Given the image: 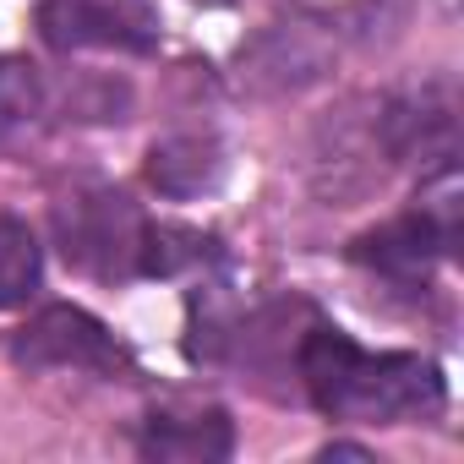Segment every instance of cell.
<instances>
[{
	"label": "cell",
	"instance_id": "cell-3",
	"mask_svg": "<svg viewBox=\"0 0 464 464\" xmlns=\"http://www.w3.org/2000/svg\"><path fill=\"white\" fill-rule=\"evenodd\" d=\"M339 61V34L317 12H285L263 23L241 50H236V82L252 99H290L323 82Z\"/></svg>",
	"mask_w": 464,
	"mask_h": 464
},
{
	"label": "cell",
	"instance_id": "cell-2",
	"mask_svg": "<svg viewBox=\"0 0 464 464\" xmlns=\"http://www.w3.org/2000/svg\"><path fill=\"white\" fill-rule=\"evenodd\" d=\"M55 246L66 268L99 279V285H126L142 279V246H148V213L121 191V186H77L55 202Z\"/></svg>",
	"mask_w": 464,
	"mask_h": 464
},
{
	"label": "cell",
	"instance_id": "cell-4",
	"mask_svg": "<svg viewBox=\"0 0 464 464\" xmlns=\"http://www.w3.org/2000/svg\"><path fill=\"white\" fill-rule=\"evenodd\" d=\"M12 361L23 372H88L110 382L137 377V355L82 306H44L12 334Z\"/></svg>",
	"mask_w": 464,
	"mask_h": 464
},
{
	"label": "cell",
	"instance_id": "cell-9",
	"mask_svg": "<svg viewBox=\"0 0 464 464\" xmlns=\"http://www.w3.org/2000/svg\"><path fill=\"white\" fill-rule=\"evenodd\" d=\"M218 175H224V148L208 131H169L148 148V180L169 202H191L213 191Z\"/></svg>",
	"mask_w": 464,
	"mask_h": 464
},
{
	"label": "cell",
	"instance_id": "cell-7",
	"mask_svg": "<svg viewBox=\"0 0 464 464\" xmlns=\"http://www.w3.org/2000/svg\"><path fill=\"white\" fill-rule=\"evenodd\" d=\"M350 257H355L372 279H382V285H393V290H426V285H431V268H437L442 257H453V252L442 246V236L431 229V218H426L420 208H410V213H399V218L366 229V236L350 246Z\"/></svg>",
	"mask_w": 464,
	"mask_h": 464
},
{
	"label": "cell",
	"instance_id": "cell-5",
	"mask_svg": "<svg viewBox=\"0 0 464 464\" xmlns=\"http://www.w3.org/2000/svg\"><path fill=\"white\" fill-rule=\"evenodd\" d=\"M39 28L55 50H126L148 55L159 44V17L142 0H44Z\"/></svg>",
	"mask_w": 464,
	"mask_h": 464
},
{
	"label": "cell",
	"instance_id": "cell-12",
	"mask_svg": "<svg viewBox=\"0 0 464 464\" xmlns=\"http://www.w3.org/2000/svg\"><path fill=\"white\" fill-rule=\"evenodd\" d=\"M44 115V77L23 55H0V137H12Z\"/></svg>",
	"mask_w": 464,
	"mask_h": 464
},
{
	"label": "cell",
	"instance_id": "cell-13",
	"mask_svg": "<svg viewBox=\"0 0 464 464\" xmlns=\"http://www.w3.org/2000/svg\"><path fill=\"white\" fill-rule=\"evenodd\" d=\"M323 459H372V453H366L361 442H328V448H323Z\"/></svg>",
	"mask_w": 464,
	"mask_h": 464
},
{
	"label": "cell",
	"instance_id": "cell-8",
	"mask_svg": "<svg viewBox=\"0 0 464 464\" xmlns=\"http://www.w3.org/2000/svg\"><path fill=\"white\" fill-rule=\"evenodd\" d=\"M137 453L164 459V464H218V459L236 453V420L218 404H208V410H153L142 420Z\"/></svg>",
	"mask_w": 464,
	"mask_h": 464
},
{
	"label": "cell",
	"instance_id": "cell-1",
	"mask_svg": "<svg viewBox=\"0 0 464 464\" xmlns=\"http://www.w3.org/2000/svg\"><path fill=\"white\" fill-rule=\"evenodd\" d=\"M301 393L328 420H361V426H410L437 420L448 410V382L437 361L410 350H361L344 328L312 317L295 355Z\"/></svg>",
	"mask_w": 464,
	"mask_h": 464
},
{
	"label": "cell",
	"instance_id": "cell-6",
	"mask_svg": "<svg viewBox=\"0 0 464 464\" xmlns=\"http://www.w3.org/2000/svg\"><path fill=\"white\" fill-rule=\"evenodd\" d=\"M377 142L388 164H442L453 159V137H459V110L453 93L442 82L377 99Z\"/></svg>",
	"mask_w": 464,
	"mask_h": 464
},
{
	"label": "cell",
	"instance_id": "cell-10",
	"mask_svg": "<svg viewBox=\"0 0 464 464\" xmlns=\"http://www.w3.org/2000/svg\"><path fill=\"white\" fill-rule=\"evenodd\" d=\"M44 279V246L34 224L17 213H0V312H17L39 295Z\"/></svg>",
	"mask_w": 464,
	"mask_h": 464
},
{
	"label": "cell",
	"instance_id": "cell-11",
	"mask_svg": "<svg viewBox=\"0 0 464 464\" xmlns=\"http://www.w3.org/2000/svg\"><path fill=\"white\" fill-rule=\"evenodd\" d=\"M213 257V241L186 224H153L148 218V246H142V279H175L186 268H202Z\"/></svg>",
	"mask_w": 464,
	"mask_h": 464
}]
</instances>
